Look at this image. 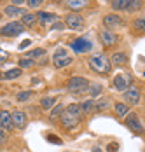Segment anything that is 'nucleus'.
I'll return each mask as SVG.
<instances>
[{
	"instance_id": "obj_3",
	"label": "nucleus",
	"mask_w": 145,
	"mask_h": 152,
	"mask_svg": "<svg viewBox=\"0 0 145 152\" xmlns=\"http://www.w3.org/2000/svg\"><path fill=\"white\" fill-rule=\"evenodd\" d=\"M87 88H89V80L86 77L75 75L67 80V89L70 93H73V94H82V93L87 91Z\"/></svg>"
},
{
	"instance_id": "obj_36",
	"label": "nucleus",
	"mask_w": 145,
	"mask_h": 152,
	"mask_svg": "<svg viewBox=\"0 0 145 152\" xmlns=\"http://www.w3.org/2000/svg\"><path fill=\"white\" fill-rule=\"evenodd\" d=\"M63 28H65V23H61V21L53 23V26H51V30H63Z\"/></svg>"
},
{
	"instance_id": "obj_25",
	"label": "nucleus",
	"mask_w": 145,
	"mask_h": 152,
	"mask_svg": "<svg viewBox=\"0 0 145 152\" xmlns=\"http://www.w3.org/2000/svg\"><path fill=\"white\" fill-rule=\"evenodd\" d=\"M23 74V70L21 68H11V70H7L5 74H2V79H18V77Z\"/></svg>"
},
{
	"instance_id": "obj_39",
	"label": "nucleus",
	"mask_w": 145,
	"mask_h": 152,
	"mask_svg": "<svg viewBox=\"0 0 145 152\" xmlns=\"http://www.w3.org/2000/svg\"><path fill=\"white\" fill-rule=\"evenodd\" d=\"M30 44H31V40H25L23 44H19V51H21V49H26V47H28Z\"/></svg>"
},
{
	"instance_id": "obj_1",
	"label": "nucleus",
	"mask_w": 145,
	"mask_h": 152,
	"mask_svg": "<svg viewBox=\"0 0 145 152\" xmlns=\"http://www.w3.org/2000/svg\"><path fill=\"white\" fill-rule=\"evenodd\" d=\"M81 119H82V112H81L79 103H70L68 107H65L63 112H61V115H59L61 126L67 128L68 131L77 129V126L81 124Z\"/></svg>"
},
{
	"instance_id": "obj_37",
	"label": "nucleus",
	"mask_w": 145,
	"mask_h": 152,
	"mask_svg": "<svg viewBox=\"0 0 145 152\" xmlns=\"http://www.w3.org/2000/svg\"><path fill=\"white\" fill-rule=\"evenodd\" d=\"M26 0H11V5H16V7H21Z\"/></svg>"
},
{
	"instance_id": "obj_28",
	"label": "nucleus",
	"mask_w": 145,
	"mask_h": 152,
	"mask_svg": "<svg viewBox=\"0 0 145 152\" xmlns=\"http://www.w3.org/2000/svg\"><path fill=\"white\" fill-rule=\"evenodd\" d=\"M110 5L114 11H124L128 5V0H110Z\"/></svg>"
},
{
	"instance_id": "obj_17",
	"label": "nucleus",
	"mask_w": 145,
	"mask_h": 152,
	"mask_svg": "<svg viewBox=\"0 0 145 152\" xmlns=\"http://www.w3.org/2000/svg\"><path fill=\"white\" fill-rule=\"evenodd\" d=\"M4 14L9 16V18H18V16H23L26 14V11H23L21 7H16V5H5V9H4Z\"/></svg>"
},
{
	"instance_id": "obj_33",
	"label": "nucleus",
	"mask_w": 145,
	"mask_h": 152,
	"mask_svg": "<svg viewBox=\"0 0 145 152\" xmlns=\"http://www.w3.org/2000/svg\"><path fill=\"white\" fill-rule=\"evenodd\" d=\"M44 0H26V4H28V7H31V9H35V7H40L42 5Z\"/></svg>"
},
{
	"instance_id": "obj_8",
	"label": "nucleus",
	"mask_w": 145,
	"mask_h": 152,
	"mask_svg": "<svg viewBox=\"0 0 145 152\" xmlns=\"http://www.w3.org/2000/svg\"><path fill=\"white\" fill-rule=\"evenodd\" d=\"M23 30H25V26H21L19 21H11V23H7L5 26L0 28V35H4V37H16Z\"/></svg>"
},
{
	"instance_id": "obj_15",
	"label": "nucleus",
	"mask_w": 145,
	"mask_h": 152,
	"mask_svg": "<svg viewBox=\"0 0 145 152\" xmlns=\"http://www.w3.org/2000/svg\"><path fill=\"white\" fill-rule=\"evenodd\" d=\"M0 129H4V131H11L12 129L11 114L7 110H0Z\"/></svg>"
},
{
	"instance_id": "obj_18",
	"label": "nucleus",
	"mask_w": 145,
	"mask_h": 152,
	"mask_svg": "<svg viewBox=\"0 0 145 152\" xmlns=\"http://www.w3.org/2000/svg\"><path fill=\"white\" fill-rule=\"evenodd\" d=\"M114 110H116L117 117L122 119V117H126V115L130 114V105H126L124 102H117L116 105H114Z\"/></svg>"
},
{
	"instance_id": "obj_19",
	"label": "nucleus",
	"mask_w": 145,
	"mask_h": 152,
	"mask_svg": "<svg viewBox=\"0 0 145 152\" xmlns=\"http://www.w3.org/2000/svg\"><path fill=\"white\" fill-rule=\"evenodd\" d=\"M35 18H37V21H40V23H51V21H54L56 19V16L53 14V12H45V11H40V12H37L35 14Z\"/></svg>"
},
{
	"instance_id": "obj_26",
	"label": "nucleus",
	"mask_w": 145,
	"mask_h": 152,
	"mask_svg": "<svg viewBox=\"0 0 145 152\" xmlns=\"http://www.w3.org/2000/svg\"><path fill=\"white\" fill-rule=\"evenodd\" d=\"M61 112H63V105L61 103H58V105H54L53 108H51V114H49V119L51 121H56L59 115H61Z\"/></svg>"
},
{
	"instance_id": "obj_31",
	"label": "nucleus",
	"mask_w": 145,
	"mask_h": 152,
	"mask_svg": "<svg viewBox=\"0 0 145 152\" xmlns=\"http://www.w3.org/2000/svg\"><path fill=\"white\" fill-rule=\"evenodd\" d=\"M107 107H108V98H100L98 102H94V110H107Z\"/></svg>"
},
{
	"instance_id": "obj_24",
	"label": "nucleus",
	"mask_w": 145,
	"mask_h": 152,
	"mask_svg": "<svg viewBox=\"0 0 145 152\" xmlns=\"http://www.w3.org/2000/svg\"><path fill=\"white\" fill-rule=\"evenodd\" d=\"M87 93H89L91 100H93V98H96V96H102V86H100V84H89Z\"/></svg>"
},
{
	"instance_id": "obj_2",
	"label": "nucleus",
	"mask_w": 145,
	"mask_h": 152,
	"mask_svg": "<svg viewBox=\"0 0 145 152\" xmlns=\"http://www.w3.org/2000/svg\"><path fill=\"white\" fill-rule=\"evenodd\" d=\"M87 65L93 72L96 74H102V75H107L112 72V65H110V60L107 54L103 53H98V54H93L89 60H87Z\"/></svg>"
},
{
	"instance_id": "obj_35",
	"label": "nucleus",
	"mask_w": 145,
	"mask_h": 152,
	"mask_svg": "<svg viewBox=\"0 0 145 152\" xmlns=\"http://www.w3.org/2000/svg\"><path fill=\"white\" fill-rule=\"evenodd\" d=\"M47 140H49V142H53V143H56V145H61V143H63L56 135H47Z\"/></svg>"
},
{
	"instance_id": "obj_5",
	"label": "nucleus",
	"mask_w": 145,
	"mask_h": 152,
	"mask_svg": "<svg viewBox=\"0 0 145 152\" xmlns=\"http://www.w3.org/2000/svg\"><path fill=\"white\" fill-rule=\"evenodd\" d=\"M84 26H86V21L79 12H70V14L65 16V28L77 31V30H82Z\"/></svg>"
},
{
	"instance_id": "obj_20",
	"label": "nucleus",
	"mask_w": 145,
	"mask_h": 152,
	"mask_svg": "<svg viewBox=\"0 0 145 152\" xmlns=\"http://www.w3.org/2000/svg\"><path fill=\"white\" fill-rule=\"evenodd\" d=\"M54 105H56V96H45L40 100V107L44 110H51Z\"/></svg>"
},
{
	"instance_id": "obj_42",
	"label": "nucleus",
	"mask_w": 145,
	"mask_h": 152,
	"mask_svg": "<svg viewBox=\"0 0 145 152\" xmlns=\"http://www.w3.org/2000/svg\"><path fill=\"white\" fill-rule=\"evenodd\" d=\"M0 19H2V12H0Z\"/></svg>"
},
{
	"instance_id": "obj_21",
	"label": "nucleus",
	"mask_w": 145,
	"mask_h": 152,
	"mask_svg": "<svg viewBox=\"0 0 145 152\" xmlns=\"http://www.w3.org/2000/svg\"><path fill=\"white\" fill-rule=\"evenodd\" d=\"M79 107H81V112H82V114H91V112H94V100L89 98L86 102H82Z\"/></svg>"
},
{
	"instance_id": "obj_16",
	"label": "nucleus",
	"mask_w": 145,
	"mask_h": 152,
	"mask_svg": "<svg viewBox=\"0 0 145 152\" xmlns=\"http://www.w3.org/2000/svg\"><path fill=\"white\" fill-rule=\"evenodd\" d=\"M63 4L68 7V9H72L75 12H79L81 9H84L89 5V0H63Z\"/></svg>"
},
{
	"instance_id": "obj_41",
	"label": "nucleus",
	"mask_w": 145,
	"mask_h": 152,
	"mask_svg": "<svg viewBox=\"0 0 145 152\" xmlns=\"http://www.w3.org/2000/svg\"><path fill=\"white\" fill-rule=\"evenodd\" d=\"M0 79H2V72H0Z\"/></svg>"
},
{
	"instance_id": "obj_10",
	"label": "nucleus",
	"mask_w": 145,
	"mask_h": 152,
	"mask_svg": "<svg viewBox=\"0 0 145 152\" xmlns=\"http://www.w3.org/2000/svg\"><path fill=\"white\" fill-rule=\"evenodd\" d=\"M98 35H100V40H102V44L105 47H112L119 42V37H117L112 30H105V28H103Z\"/></svg>"
},
{
	"instance_id": "obj_29",
	"label": "nucleus",
	"mask_w": 145,
	"mask_h": 152,
	"mask_svg": "<svg viewBox=\"0 0 145 152\" xmlns=\"http://www.w3.org/2000/svg\"><path fill=\"white\" fill-rule=\"evenodd\" d=\"M31 96H33V91H31V89H26V91L18 93V94H16V100H18V102H28Z\"/></svg>"
},
{
	"instance_id": "obj_22",
	"label": "nucleus",
	"mask_w": 145,
	"mask_h": 152,
	"mask_svg": "<svg viewBox=\"0 0 145 152\" xmlns=\"http://www.w3.org/2000/svg\"><path fill=\"white\" fill-rule=\"evenodd\" d=\"M42 54H45V49L44 47H35L28 53H25V58H30V60H35V58H40Z\"/></svg>"
},
{
	"instance_id": "obj_14",
	"label": "nucleus",
	"mask_w": 145,
	"mask_h": 152,
	"mask_svg": "<svg viewBox=\"0 0 145 152\" xmlns=\"http://www.w3.org/2000/svg\"><path fill=\"white\" fill-rule=\"evenodd\" d=\"M108 60H110V65H112V66H124V65L128 63V56H126V53L117 51V53H114Z\"/></svg>"
},
{
	"instance_id": "obj_32",
	"label": "nucleus",
	"mask_w": 145,
	"mask_h": 152,
	"mask_svg": "<svg viewBox=\"0 0 145 152\" xmlns=\"http://www.w3.org/2000/svg\"><path fill=\"white\" fill-rule=\"evenodd\" d=\"M144 25H145L144 18H138V19H135V21H133V28H135V30H138V31L144 30Z\"/></svg>"
},
{
	"instance_id": "obj_12",
	"label": "nucleus",
	"mask_w": 145,
	"mask_h": 152,
	"mask_svg": "<svg viewBox=\"0 0 145 152\" xmlns=\"http://www.w3.org/2000/svg\"><path fill=\"white\" fill-rule=\"evenodd\" d=\"M131 82H133V79L131 75H122V74H117L114 77V88H116L117 91H126L128 88L131 86Z\"/></svg>"
},
{
	"instance_id": "obj_7",
	"label": "nucleus",
	"mask_w": 145,
	"mask_h": 152,
	"mask_svg": "<svg viewBox=\"0 0 145 152\" xmlns=\"http://www.w3.org/2000/svg\"><path fill=\"white\" fill-rule=\"evenodd\" d=\"M70 47H72L77 54H81V53H87V51H91V49H93V42L87 40V39H84V37H79V39L70 40Z\"/></svg>"
},
{
	"instance_id": "obj_4",
	"label": "nucleus",
	"mask_w": 145,
	"mask_h": 152,
	"mask_svg": "<svg viewBox=\"0 0 145 152\" xmlns=\"http://www.w3.org/2000/svg\"><path fill=\"white\" fill-rule=\"evenodd\" d=\"M72 63H73V58L68 54L67 47H59V49L54 51V54H53V65L56 68H67Z\"/></svg>"
},
{
	"instance_id": "obj_27",
	"label": "nucleus",
	"mask_w": 145,
	"mask_h": 152,
	"mask_svg": "<svg viewBox=\"0 0 145 152\" xmlns=\"http://www.w3.org/2000/svg\"><path fill=\"white\" fill-rule=\"evenodd\" d=\"M140 7H142V0H128V5H126L124 11H128V12H135V11H138Z\"/></svg>"
},
{
	"instance_id": "obj_13",
	"label": "nucleus",
	"mask_w": 145,
	"mask_h": 152,
	"mask_svg": "<svg viewBox=\"0 0 145 152\" xmlns=\"http://www.w3.org/2000/svg\"><path fill=\"white\" fill-rule=\"evenodd\" d=\"M128 119H126V126L130 128L131 131H135V133H140L142 129H144V124H142V121L138 119V115L133 112V114H128L126 115Z\"/></svg>"
},
{
	"instance_id": "obj_34",
	"label": "nucleus",
	"mask_w": 145,
	"mask_h": 152,
	"mask_svg": "<svg viewBox=\"0 0 145 152\" xmlns=\"http://www.w3.org/2000/svg\"><path fill=\"white\" fill-rule=\"evenodd\" d=\"M117 151H119V143H116V142L107 145V152H117Z\"/></svg>"
},
{
	"instance_id": "obj_9",
	"label": "nucleus",
	"mask_w": 145,
	"mask_h": 152,
	"mask_svg": "<svg viewBox=\"0 0 145 152\" xmlns=\"http://www.w3.org/2000/svg\"><path fill=\"white\" fill-rule=\"evenodd\" d=\"M11 121H12V128H19L23 129L28 124V115L23 110H12L11 112Z\"/></svg>"
},
{
	"instance_id": "obj_6",
	"label": "nucleus",
	"mask_w": 145,
	"mask_h": 152,
	"mask_svg": "<svg viewBox=\"0 0 145 152\" xmlns=\"http://www.w3.org/2000/svg\"><path fill=\"white\" fill-rule=\"evenodd\" d=\"M140 96H142V91L136 86H130L126 91H122V98H124L126 105H138L140 103Z\"/></svg>"
},
{
	"instance_id": "obj_11",
	"label": "nucleus",
	"mask_w": 145,
	"mask_h": 152,
	"mask_svg": "<svg viewBox=\"0 0 145 152\" xmlns=\"http://www.w3.org/2000/svg\"><path fill=\"white\" fill-rule=\"evenodd\" d=\"M124 25V21H122V18L117 14H107L103 18V26H105V30H114V28H119V26H122Z\"/></svg>"
},
{
	"instance_id": "obj_40",
	"label": "nucleus",
	"mask_w": 145,
	"mask_h": 152,
	"mask_svg": "<svg viewBox=\"0 0 145 152\" xmlns=\"http://www.w3.org/2000/svg\"><path fill=\"white\" fill-rule=\"evenodd\" d=\"M93 152H102V149H100V147H94V149H93Z\"/></svg>"
},
{
	"instance_id": "obj_38",
	"label": "nucleus",
	"mask_w": 145,
	"mask_h": 152,
	"mask_svg": "<svg viewBox=\"0 0 145 152\" xmlns=\"http://www.w3.org/2000/svg\"><path fill=\"white\" fill-rule=\"evenodd\" d=\"M5 140H7V133H5L4 129H0V143H4Z\"/></svg>"
},
{
	"instance_id": "obj_30",
	"label": "nucleus",
	"mask_w": 145,
	"mask_h": 152,
	"mask_svg": "<svg viewBox=\"0 0 145 152\" xmlns=\"http://www.w3.org/2000/svg\"><path fill=\"white\" fill-rule=\"evenodd\" d=\"M31 66H35V60H30V58H21L19 63H18V68H31Z\"/></svg>"
},
{
	"instance_id": "obj_23",
	"label": "nucleus",
	"mask_w": 145,
	"mask_h": 152,
	"mask_svg": "<svg viewBox=\"0 0 145 152\" xmlns=\"http://www.w3.org/2000/svg\"><path fill=\"white\" fill-rule=\"evenodd\" d=\"M35 21H37L35 14H23L19 23H21V26H31V25H35Z\"/></svg>"
}]
</instances>
